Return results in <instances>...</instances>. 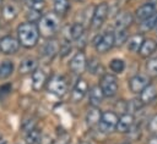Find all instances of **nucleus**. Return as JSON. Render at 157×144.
<instances>
[{
	"label": "nucleus",
	"instance_id": "12",
	"mask_svg": "<svg viewBox=\"0 0 157 144\" xmlns=\"http://www.w3.org/2000/svg\"><path fill=\"white\" fill-rule=\"evenodd\" d=\"M132 126H134V115L128 112V113H123L119 117L115 129L120 133H126V132H130Z\"/></svg>",
	"mask_w": 157,
	"mask_h": 144
},
{
	"label": "nucleus",
	"instance_id": "42",
	"mask_svg": "<svg viewBox=\"0 0 157 144\" xmlns=\"http://www.w3.org/2000/svg\"><path fill=\"white\" fill-rule=\"evenodd\" d=\"M123 144H129V143H123Z\"/></svg>",
	"mask_w": 157,
	"mask_h": 144
},
{
	"label": "nucleus",
	"instance_id": "14",
	"mask_svg": "<svg viewBox=\"0 0 157 144\" xmlns=\"http://www.w3.org/2000/svg\"><path fill=\"white\" fill-rule=\"evenodd\" d=\"M37 60L34 57H26L25 60L21 61L20 66H18V72L21 74H28V73H33L37 70Z\"/></svg>",
	"mask_w": 157,
	"mask_h": 144
},
{
	"label": "nucleus",
	"instance_id": "39",
	"mask_svg": "<svg viewBox=\"0 0 157 144\" xmlns=\"http://www.w3.org/2000/svg\"><path fill=\"white\" fill-rule=\"evenodd\" d=\"M78 144H90V143H87V142H81V143H78Z\"/></svg>",
	"mask_w": 157,
	"mask_h": 144
},
{
	"label": "nucleus",
	"instance_id": "31",
	"mask_svg": "<svg viewBox=\"0 0 157 144\" xmlns=\"http://www.w3.org/2000/svg\"><path fill=\"white\" fill-rule=\"evenodd\" d=\"M142 101L140 100V99H132V100H130L128 104H126V109H128V111H130L129 113H135V112H137L141 107H142Z\"/></svg>",
	"mask_w": 157,
	"mask_h": 144
},
{
	"label": "nucleus",
	"instance_id": "5",
	"mask_svg": "<svg viewBox=\"0 0 157 144\" xmlns=\"http://www.w3.org/2000/svg\"><path fill=\"white\" fill-rule=\"evenodd\" d=\"M47 89L49 93H52L56 96H63L67 90V83L64 77L53 76L47 83Z\"/></svg>",
	"mask_w": 157,
	"mask_h": 144
},
{
	"label": "nucleus",
	"instance_id": "10",
	"mask_svg": "<svg viewBox=\"0 0 157 144\" xmlns=\"http://www.w3.org/2000/svg\"><path fill=\"white\" fill-rule=\"evenodd\" d=\"M86 66H87V61H86V56L82 51L76 52L69 63V67L74 73H81L86 68Z\"/></svg>",
	"mask_w": 157,
	"mask_h": 144
},
{
	"label": "nucleus",
	"instance_id": "29",
	"mask_svg": "<svg viewBox=\"0 0 157 144\" xmlns=\"http://www.w3.org/2000/svg\"><path fill=\"white\" fill-rule=\"evenodd\" d=\"M156 24H157V13L155 12L152 16H150L148 18H146L145 21H142L141 28H142L144 31H150V29H152L153 27H156Z\"/></svg>",
	"mask_w": 157,
	"mask_h": 144
},
{
	"label": "nucleus",
	"instance_id": "11",
	"mask_svg": "<svg viewBox=\"0 0 157 144\" xmlns=\"http://www.w3.org/2000/svg\"><path fill=\"white\" fill-rule=\"evenodd\" d=\"M88 90V84L85 79H78L76 82V84L74 85L72 88V92H71V100L77 103L80 100H82V98L86 95Z\"/></svg>",
	"mask_w": 157,
	"mask_h": 144
},
{
	"label": "nucleus",
	"instance_id": "18",
	"mask_svg": "<svg viewBox=\"0 0 157 144\" xmlns=\"http://www.w3.org/2000/svg\"><path fill=\"white\" fill-rule=\"evenodd\" d=\"M103 98H104V94H103V92H102V89H101L99 85H94V87H92L90 89L88 101H90V104L92 106H98L102 103Z\"/></svg>",
	"mask_w": 157,
	"mask_h": 144
},
{
	"label": "nucleus",
	"instance_id": "6",
	"mask_svg": "<svg viewBox=\"0 0 157 144\" xmlns=\"http://www.w3.org/2000/svg\"><path fill=\"white\" fill-rule=\"evenodd\" d=\"M118 120L119 117L117 116L115 112L113 111H107L102 115V118L99 121V129L101 132L103 133H109L112 131H114L117 128V124H118Z\"/></svg>",
	"mask_w": 157,
	"mask_h": 144
},
{
	"label": "nucleus",
	"instance_id": "20",
	"mask_svg": "<svg viewBox=\"0 0 157 144\" xmlns=\"http://www.w3.org/2000/svg\"><path fill=\"white\" fill-rule=\"evenodd\" d=\"M157 95V89L153 84H148L141 93H140V100L142 101V104H150Z\"/></svg>",
	"mask_w": 157,
	"mask_h": 144
},
{
	"label": "nucleus",
	"instance_id": "15",
	"mask_svg": "<svg viewBox=\"0 0 157 144\" xmlns=\"http://www.w3.org/2000/svg\"><path fill=\"white\" fill-rule=\"evenodd\" d=\"M47 82V74L43 70H36L32 73V88L34 90H40Z\"/></svg>",
	"mask_w": 157,
	"mask_h": 144
},
{
	"label": "nucleus",
	"instance_id": "34",
	"mask_svg": "<svg viewBox=\"0 0 157 144\" xmlns=\"http://www.w3.org/2000/svg\"><path fill=\"white\" fill-rule=\"evenodd\" d=\"M146 70L148 72L150 76H153L156 77L157 76V57H153V59H150L146 63Z\"/></svg>",
	"mask_w": 157,
	"mask_h": 144
},
{
	"label": "nucleus",
	"instance_id": "43",
	"mask_svg": "<svg viewBox=\"0 0 157 144\" xmlns=\"http://www.w3.org/2000/svg\"><path fill=\"white\" fill-rule=\"evenodd\" d=\"M156 27H157V24H156Z\"/></svg>",
	"mask_w": 157,
	"mask_h": 144
},
{
	"label": "nucleus",
	"instance_id": "40",
	"mask_svg": "<svg viewBox=\"0 0 157 144\" xmlns=\"http://www.w3.org/2000/svg\"><path fill=\"white\" fill-rule=\"evenodd\" d=\"M120 1H121V2H126L128 0H120Z\"/></svg>",
	"mask_w": 157,
	"mask_h": 144
},
{
	"label": "nucleus",
	"instance_id": "38",
	"mask_svg": "<svg viewBox=\"0 0 157 144\" xmlns=\"http://www.w3.org/2000/svg\"><path fill=\"white\" fill-rule=\"evenodd\" d=\"M2 143H4V140H2V137L0 135V144H2Z\"/></svg>",
	"mask_w": 157,
	"mask_h": 144
},
{
	"label": "nucleus",
	"instance_id": "8",
	"mask_svg": "<svg viewBox=\"0 0 157 144\" xmlns=\"http://www.w3.org/2000/svg\"><path fill=\"white\" fill-rule=\"evenodd\" d=\"M20 41L18 39L11 37V35H5L0 39V51L2 54H15L18 50Z\"/></svg>",
	"mask_w": 157,
	"mask_h": 144
},
{
	"label": "nucleus",
	"instance_id": "3",
	"mask_svg": "<svg viewBox=\"0 0 157 144\" xmlns=\"http://www.w3.org/2000/svg\"><path fill=\"white\" fill-rule=\"evenodd\" d=\"M99 87L104 94V96L112 98L117 94L118 92V79L115 76L110 74V73H105L102 76L101 82H99Z\"/></svg>",
	"mask_w": 157,
	"mask_h": 144
},
{
	"label": "nucleus",
	"instance_id": "13",
	"mask_svg": "<svg viewBox=\"0 0 157 144\" xmlns=\"http://www.w3.org/2000/svg\"><path fill=\"white\" fill-rule=\"evenodd\" d=\"M155 11H156L155 4H152V2H146V4H144V5H141L140 7L136 9L135 16H136L137 20L145 21L146 18H148L150 16H152V15L155 13Z\"/></svg>",
	"mask_w": 157,
	"mask_h": 144
},
{
	"label": "nucleus",
	"instance_id": "16",
	"mask_svg": "<svg viewBox=\"0 0 157 144\" xmlns=\"http://www.w3.org/2000/svg\"><path fill=\"white\" fill-rule=\"evenodd\" d=\"M59 44H58V41L56 40H54V39H50V40H48L45 44H44V46H43V56L44 57H47L48 60H52L58 52H59Z\"/></svg>",
	"mask_w": 157,
	"mask_h": 144
},
{
	"label": "nucleus",
	"instance_id": "9",
	"mask_svg": "<svg viewBox=\"0 0 157 144\" xmlns=\"http://www.w3.org/2000/svg\"><path fill=\"white\" fill-rule=\"evenodd\" d=\"M150 84L148 77L145 74H136L134 77L130 78L129 81V88L132 93H141L147 85Z\"/></svg>",
	"mask_w": 157,
	"mask_h": 144
},
{
	"label": "nucleus",
	"instance_id": "19",
	"mask_svg": "<svg viewBox=\"0 0 157 144\" xmlns=\"http://www.w3.org/2000/svg\"><path fill=\"white\" fill-rule=\"evenodd\" d=\"M156 50H157V43H156L153 39L148 38V39H145V40H144V43H142L141 49H140L139 52H140V55H141L142 57H148V56L152 55Z\"/></svg>",
	"mask_w": 157,
	"mask_h": 144
},
{
	"label": "nucleus",
	"instance_id": "21",
	"mask_svg": "<svg viewBox=\"0 0 157 144\" xmlns=\"http://www.w3.org/2000/svg\"><path fill=\"white\" fill-rule=\"evenodd\" d=\"M132 22V16L129 12H123L118 15L115 20V28L117 29H126Z\"/></svg>",
	"mask_w": 157,
	"mask_h": 144
},
{
	"label": "nucleus",
	"instance_id": "23",
	"mask_svg": "<svg viewBox=\"0 0 157 144\" xmlns=\"http://www.w3.org/2000/svg\"><path fill=\"white\" fill-rule=\"evenodd\" d=\"M18 13V6L16 4H5L2 6V17L7 21L13 20Z\"/></svg>",
	"mask_w": 157,
	"mask_h": 144
},
{
	"label": "nucleus",
	"instance_id": "7",
	"mask_svg": "<svg viewBox=\"0 0 157 144\" xmlns=\"http://www.w3.org/2000/svg\"><path fill=\"white\" fill-rule=\"evenodd\" d=\"M108 12H109V6H108L107 2L98 4L93 10V15H92V20H91L92 27L93 28H99L103 24V22L105 21V18L108 16Z\"/></svg>",
	"mask_w": 157,
	"mask_h": 144
},
{
	"label": "nucleus",
	"instance_id": "24",
	"mask_svg": "<svg viewBox=\"0 0 157 144\" xmlns=\"http://www.w3.org/2000/svg\"><path fill=\"white\" fill-rule=\"evenodd\" d=\"M83 32H85V27L81 22H76L74 23L71 27H69V38L72 39V40H76V39H80L82 35H83Z\"/></svg>",
	"mask_w": 157,
	"mask_h": 144
},
{
	"label": "nucleus",
	"instance_id": "4",
	"mask_svg": "<svg viewBox=\"0 0 157 144\" xmlns=\"http://www.w3.org/2000/svg\"><path fill=\"white\" fill-rule=\"evenodd\" d=\"M94 48L98 52H107L115 45L114 33L113 32H104L101 35H97V38L93 40Z\"/></svg>",
	"mask_w": 157,
	"mask_h": 144
},
{
	"label": "nucleus",
	"instance_id": "30",
	"mask_svg": "<svg viewBox=\"0 0 157 144\" xmlns=\"http://www.w3.org/2000/svg\"><path fill=\"white\" fill-rule=\"evenodd\" d=\"M86 67L92 74H96L99 71H102V65L97 59H91L90 61H87V66Z\"/></svg>",
	"mask_w": 157,
	"mask_h": 144
},
{
	"label": "nucleus",
	"instance_id": "41",
	"mask_svg": "<svg viewBox=\"0 0 157 144\" xmlns=\"http://www.w3.org/2000/svg\"><path fill=\"white\" fill-rule=\"evenodd\" d=\"M1 2H2V0H0V6H1Z\"/></svg>",
	"mask_w": 157,
	"mask_h": 144
},
{
	"label": "nucleus",
	"instance_id": "27",
	"mask_svg": "<svg viewBox=\"0 0 157 144\" xmlns=\"http://www.w3.org/2000/svg\"><path fill=\"white\" fill-rule=\"evenodd\" d=\"M40 139H42V135H40L38 129L33 128L29 132H27V135H26V143L27 144H39Z\"/></svg>",
	"mask_w": 157,
	"mask_h": 144
},
{
	"label": "nucleus",
	"instance_id": "1",
	"mask_svg": "<svg viewBox=\"0 0 157 144\" xmlns=\"http://www.w3.org/2000/svg\"><path fill=\"white\" fill-rule=\"evenodd\" d=\"M17 38L22 46L25 48H33L39 39V29L32 22L22 23L17 27Z\"/></svg>",
	"mask_w": 157,
	"mask_h": 144
},
{
	"label": "nucleus",
	"instance_id": "32",
	"mask_svg": "<svg viewBox=\"0 0 157 144\" xmlns=\"http://www.w3.org/2000/svg\"><path fill=\"white\" fill-rule=\"evenodd\" d=\"M23 2L29 10L40 11L44 7V0H23Z\"/></svg>",
	"mask_w": 157,
	"mask_h": 144
},
{
	"label": "nucleus",
	"instance_id": "37",
	"mask_svg": "<svg viewBox=\"0 0 157 144\" xmlns=\"http://www.w3.org/2000/svg\"><path fill=\"white\" fill-rule=\"evenodd\" d=\"M147 144H157V135H153L151 139H148Z\"/></svg>",
	"mask_w": 157,
	"mask_h": 144
},
{
	"label": "nucleus",
	"instance_id": "33",
	"mask_svg": "<svg viewBox=\"0 0 157 144\" xmlns=\"http://www.w3.org/2000/svg\"><path fill=\"white\" fill-rule=\"evenodd\" d=\"M114 39H115V45H121L123 43L128 41L126 29H117L114 33Z\"/></svg>",
	"mask_w": 157,
	"mask_h": 144
},
{
	"label": "nucleus",
	"instance_id": "17",
	"mask_svg": "<svg viewBox=\"0 0 157 144\" xmlns=\"http://www.w3.org/2000/svg\"><path fill=\"white\" fill-rule=\"evenodd\" d=\"M102 115H103L102 111L97 106H92L88 110L87 115H86V122H87V124L90 127H94V126L99 124V121L102 118Z\"/></svg>",
	"mask_w": 157,
	"mask_h": 144
},
{
	"label": "nucleus",
	"instance_id": "22",
	"mask_svg": "<svg viewBox=\"0 0 157 144\" xmlns=\"http://www.w3.org/2000/svg\"><path fill=\"white\" fill-rule=\"evenodd\" d=\"M144 40H145V39H144V37H142L141 34H135V35L130 37V38L128 39V41H126V43H128V49H129L130 51H132V52L140 51Z\"/></svg>",
	"mask_w": 157,
	"mask_h": 144
},
{
	"label": "nucleus",
	"instance_id": "26",
	"mask_svg": "<svg viewBox=\"0 0 157 144\" xmlns=\"http://www.w3.org/2000/svg\"><path fill=\"white\" fill-rule=\"evenodd\" d=\"M69 7V0H54V11L58 16H64Z\"/></svg>",
	"mask_w": 157,
	"mask_h": 144
},
{
	"label": "nucleus",
	"instance_id": "28",
	"mask_svg": "<svg viewBox=\"0 0 157 144\" xmlns=\"http://www.w3.org/2000/svg\"><path fill=\"white\" fill-rule=\"evenodd\" d=\"M109 67L113 72L115 73H121L125 68V62L121 60V59H113L109 63Z\"/></svg>",
	"mask_w": 157,
	"mask_h": 144
},
{
	"label": "nucleus",
	"instance_id": "36",
	"mask_svg": "<svg viewBox=\"0 0 157 144\" xmlns=\"http://www.w3.org/2000/svg\"><path fill=\"white\" fill-rule=\"evenodd\" d=\"M11 89H12L11 84H2V85H0V100L4 99L11 92Z\"/></svg>",
	"mask_w": 157,
	"mask_h": 144
},
{
	"label": "nucleus",
	"instance_id": "25",
	"mask_svg": "<svg viewBox=\"0 0 157 144\" xmlns=\"http://www.w3.org/2000/svg\"><path fill=\"white\" fill-rule=\"evenodd\" d=\"M13 72V63L9 60L2 61L0 63V79H6L9 78Z\"/></svg>",
	"mask_w": 157,
	"mask_h": 144
},
{
	"label": "nucleus",
	"instance_id": "35",
	"mask_svg": "<svg viewBox=\"0 0 157 144\" xmlns=\"http://www.w3.org/2000/svg\"><path fill=\"white\" fill-rule=\"evenodd\" d=\"M147 128H148V132H151L152 134L157 135V115H155V116H152L150 118Z\"/></svg>",
	"mask_w": 157,
	"mask_h": 144
},
{
	"label": "nucleus",
	"instance_id": "2",
	"mask_svg": "<svg viewBox=\"0 0 157 144\" xmlns=\"http://www.w3.org/2000/svg\"><path fill=\"white\" fill-rule=\"evenodd\" d=\"M59 28V16L56 13H45L38 21L39 34L44 38H50Z\"/></svg>",
	"mask_w": 157,
	"mask_h": 144
}]
</instances>
